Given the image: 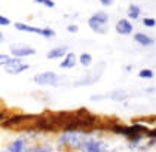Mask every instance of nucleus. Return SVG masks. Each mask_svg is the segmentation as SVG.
Segmentation results:
<instances>
[{
    "mask_svg": "<svg viewBox=\"0 0 156 152\" xmlns=\"http://www.w3.org/2000/svg\"><path fill=\"white\" fill-rule=\"evenodd\" d=\"M116 32L122 36H126V35H131L132 33V24L128 21V20H125V18H122L119 20L118 23H116Z\"/></svg>",
    "mask_w": 156,
    "mask_h": 152,
    "instance_id": "0eeeda50",
    "label": "nucleus"
},
{
    "mask_svg": "<svg viewBox=\"0 0 156 152\" xmlns=\"http://www.w3.org/2000/svg\"><path fill=\"white\" fill-rule=\"evenodd\" d=\"M85 133L82 130H74V131H64V134L58 139V146L62 148L64 145H69L72 149H82L85 143Z\"/></svg>",
    "mask_w": 156,
    "mask_h": 152,
    "instance_id": "f257e3e1",
    "label": "nucleus"
},
{
    "mask_svg": "<svg viewBox=\"0 0 156 152\" xmlns=\"http://www.w3.org/2000/svg\"><path fill=\"white\" fill-rule=\"evenodd\" d=\"M33 81L36 82L37 85H54V87H57L58 85V76L54 72H43V73L36 75L33 78Z\"/></svg>",
    "mask_w": 156,
    "mask_h": 152,
    "instance_id": "7ed1b4c3",
    "label": "nucleus"
},
{
    "mask_svg": "<svg viewBox=\"0 0 156 152\" xmlns=\"http://www.w3.org/2000/svg\"><path fill=\"white\" fill-rule=\"evenodd\" d=\"M3 40H5V37H3V35L0 33V42H3Z\"/></svg>",
    "mask_w": 156,
    "mask_h": 152,
    "instance_id": "a878e982",
    "label": "nucleus"
},
{
    "mask_svg": "<svg viewBox=\"0 0 156 152\" xmlns=\"http://www.w3.org/2000/svg\"><path fill=\"white\" fill-rule=\"evenodd\" d=\"M143 24L146 25V27H155V25H156V20H155V18H144Z\"/></svg>",
    "mask_w": 156,
    "mask_h": 152,
    "instance_id": "aec40b11",
    "label": "nucleus"
},
{
    "mask_svg": "<svg viewBox=\"0 0 156 152\" xmlns=\"http://www.w3.org/2000/svg\"><path fill=\"white\" fill-rule=\"evenodd\" d=\"M43 5H45L46 8H54V6H55V3H54L52 0H45V3H43Z\"/></svg>",
    "mask_w": 156,
    "mask_h": 152,
    "instance_id": "b1692460",
    "label": "nucleus"
},
{
    "mask_svg": "<svg viewBox=\"0 0 156 152\" xmlns=\"http://www.w3.org/2000/svg\"><path fill=\"white\" fill-rule=\"evenodd\" d=\"M100 3L103 6H112L113 5V0H100Z\"/></svg>",
    "mask_w": 156,
    "mask_h": 152,
    "instance_id": "5701e85b",
    "label": "nucleus"
},
{
    "mask_svg": "<svg viewBox=\"0 0 156 152\" xmlns=\"http://www.w3.org/2000/svg\"><path fill=\"white\" fill-rule=\"evenodd\" d=\"M79 63H80L82 66H85V67L91 66V63H92V55L88 54V52H83V54L79 57Z\"/></svg>",
    "mask_w": 156,
    "mask_h": 152,
    "instance_id": "2eb2a0df",
    "label": "nucleus"
},
{
    "mask_svg": "<svg viewBox=\"0 0 156 152\" xmlns=\"http://www.w3.org/2000/svg\"><path fill=\"white\" fill-rule=\"evenodd\" d=\"M30 118H33V115H15V117H11L9 119H6L3 122V127H11V125H16L20 122H24V121H28Z\"/></svg>",
    "mask_w": 156,
    "mask_h": 152,
    "instance_id": "9d476101",
    "label": "nucleus"
},
{
    "mask_svg": "<svg viewBox=\"0 0 156 152\" xmlns=\"http://www.w3.org/2000/svg\"><path fill=\"white\" fill-rule=\"evenodd\" d=\"M11 61V57L6 54H0V66H8Z\"/></svg>",
    "mask_w": 156,
    "mask_h": 152,
    "instance_id": "6ab92c4d",
    "label": "nucleus"
},
{
    "mask_svg": "<svg viewBox=\"0 0 156 152\" xmlns=\"http://www.w3.org/2000/svg\"><path fill=\"white\" fill-rule=\"evenodd\" d=\"M138 76L143 78V79H152L155 76V73H153V70H150V69H143V70L138 72Z\"/></svg>",
    "mask_w": 156,
    "mask_h": 152,
    "instance_id": "dca6fc26",
    "label": "nucleus"
},
{
    "mask_svg": "<svg viewBox=\"0 0 156 152\" xmlns=\"http://www.w3.org/2000/svg\"><path fill=\"white\" fill-rule=\"evenodd\" d=\"M11 54L13 57H28V55H34L36 54V49L31 46H11Z\"/></svg>",
    "mask_w": 156,
    "mask_h": 152,
    "instance_id": "39448f33",
    "label": "nucleus"
},
{
    "mask_svg": "<svg viewBox=\"0 0 156 152\" xmlns=\"http://www.w3.org/2000/svg\"><path fill=\"white\" fill-rule=\"evenodd\" d=\"M15 28L20 30V32H27V33H34V35H40L46 39H51L55 36V32L49 27H45V28H39V27H33V25H28V24L24 23H15Z\"/></svg>",
    "mask_w": 156,
    "mask_h": 152,
    "instance_id": "f03ea898",
    "label": "nucleus"
},
{
    "mask_svg": "<svg viewBox=\"0 0 156 152\" xmlns=\"http://www.w3.org/2000/svg\"><path fill=\"white\" fill-rule=\"evenodd\" d=\"M94 17L101 20V21H104V23H108V15L106 12H97V13H94Z\"/></svg>",
    "mask_w": 156,
    "mask_h": 152,
    "instance_id": "a211bd4d",
    "label": "nucleus"
},
{
    "mask_svg": "<svg viewBox=\"0 0 156 152\" xmlns=\"http://www.w3.org/2000/svg\"><path fill=\"white\" fill-rule=\"evenodd\" d=\"M25 146H27V143H25L24 139H16V140L12 142V143L8 146V151H11V152H25Z\"/></svg>",
    "mask_w": 156,
    "mask_h": 152,
    "instance_id": "f8f14e48",
    "label": "nucleus"
},
{
    "mask_svg": "<svg viewBox=\"0 0 156 152\" xmlns=\"http://www.w3.org/2000/svg\"><path fill=\"white\" fill-rule=\"evenodd\" d=\"M83 152H104V145L103 142L97 140H85L83 146H82Z\"/></svg>",
    "mask_w": 156,
    "mask_h": 152,
    "instance_id": "423d86ee",
    "label": "nucleus"
},
{
    "mask_svg": "<svg viewBox=\"0 0 156 152\" xmlns=\"http://www.w3.org/2000/svg\"><path fill=\"white\" fill-rule=\"evenodd\" d=\"M67 52H69L67 46H58V48H54V49H51L48 54H46V57H48L49 60L64 58V57L67 55Z\"/></svg>",
    "mask_w": 156,
    "mask_h": 152,
    "instance_id": "1a4fd4ad",
    "label": "nucleus"
},
{
    "mask_svg": "<svg viewBox=\"0 0 156 152\" xmlns=\"http://www.w3.org/2000/svg\"><path fill=\"white\" fill-rule=\"evenodd\" d=\"M88 25H89V28H91L92 32L100 33V35H103V33L107 32V23H104V21H101V20L95 18L94 15L88 20Z\"/></svg>",
    "mask_w": 156,
    "mask_h": 152,
    "instance_id": "20e7f679",
    "label": "nucleus"
},
{
    "mask_svg": "<svg viewBox=\"0 0 156 152\" xmlns=\"http://www.w3.org/2000/svg\"><path fill=\"white\" fill-rule=\"evenodd\" d=\"M30 152H52V148L49 145H43V146H39V148H34L33 151Z\"/></svg>",
    "mask_w": 156,
    "mask_h": 152,
    "instance_id": "f3484780",
    "label": "nucleus"
},
{
    "mask_svg": "<svg viewBox=\"0 0 156 152\" xmlns=\"http://www.w3.org/2000/svg\"><path fill=\"white\" fill-rule=\"evenodd\" d=\"M0 25H5V27H6V25H11V20L0 15Z\"/></svg>",
    "mask_w": 156,
    "mask_h": 152,
    "instance_id": "412c9836",
    "label": "nucleus"
},
{
    "mask_svg": "<svg viewBox=\"0 0 156 152\" xmlns=\"http://www.w3.org/2000/svg\"><path fill=\"white\" fill-rule=\"evenodd\" d=\"M34 2H36V3H40V5H43V3H45V0H34Z\"/></svg>",
    "mask_w": 156,
    "mask_h": 152,
    "instance_id": "393cba45",
    "label": "nucleus"
},
{
    "mask_svg": "<svg viewBox=\"0 0 156 152\" xmlns=\"http://www.w3.org/2000/svg\"><path fill=\"white\" fill-rule=\"evenodd\" d=\"M77 30H79V27H77L76 24H70V25H67V32H70V33H77Z\"/></svg>",
    "mask_w": 156,
    "mask_h": 152,
    "instance_id": "4be33fe9",
    "label": "nucleus"
},
{
    "mask_svg": "<svg viewBox=\"0 0 156 152\" xmlns=\"http://www.w3.org/2000/svg\"><path fill=\"white\" fill-rule=\"evenodd\" d=\"M104 152H107V151H104Z\"/></svg>",
    "mask_w": 156,
    "mask_h": 152,
    "instance_id": "c85d7f7f",
    "label": "nucleus"
},
{
    "mask_svg": "<svg viewBox=\"0 0 156 152\" xmlns=\"http://www.w3.org/2000/svg\"><path fill=\"white\" fill-rule=\"evenodd\" d=\"M140 13H141V9H140V6H137V5H131V6L128 8V17H129L131 20H138V18H140Z\"/></svg>",
    "mask_w": 156,
    "mask_h": 152,
    "instance_id": "4468645a",
    "label": "nucleus"
},
{
    "mask_svg": "<svg viewBox=\"0 0 156 152\" xmlns=\"http://www.w3.org/2000/svg\"><path fill=\"white\" fill-rule=\"evenodd\" d=\"M2 118H5V117H3V113H0V119H2Z\"/></svg>",
    "mask_w": 156,
    "mask_h": 152,
    "instance_id": "bb28decb",
    "label": "nucleus"
},
{
    "mask_svg": "<svg viewBox=\"0 0 156 152\" xmlns=\"http://www.w3.org/2000/svg\"><path fill=\"white\" fill-rule=\"evenodd\" d=\"M134 40L137 43H140L141 46H150V45H153V39L150 36L144 35V33H137V35L134 36Z\"/></svg>",
    "mask_w": 156,
    "mask_h": 152,
    "instance_id": "ddd939ff",
    "label": "nucleus"
},
{
    "mask_svg": "<svg viewBox=\"0 0 156 152\" xmlns=\"http://www.w3.org/2000/svg\"><path fill=\"white\" fill-rule=\"evenodd\" d=\"M76 61H77V57L74 52H67V55L62 58V61L60 63L61 69H72L76 66Z\"/></svg>",
    "mask_w": 156,
    "mask_h": 152,
    "instance_id": "6e6552de",
    "label": "nucleus"
},
{
    "mask_svg": "<svg viewBox=\"0 0 156 152\" xmlns=\"http://www.w3.org/2000/svg\"><path fill=\"white\" fill-rule=\"evenodd\" d=\"M5 152H11V151H8V149H6V151H5Z\"/></svg>",
    "mask_w": 156,
    "mask_h": 152,
    "instance_id": "cd10ccee",
    "label": "nucleus"
},
{
    "mask_svg": "<svg viewBox=\"0 0 156 152\" xmlns=\"http://www.w3.org/2000/svg\"><path fill=\"white\" fill-rule=\"evenodd\" d=\"M30 69L28 64L24 63H18V64H13V66H6V73L8 75H20L21 72H25Z\"/></svg>",
    "mask_w": 156,
    "mask_h": 152,
    "instance_id": "9b49d317",
    "label": "nucleus"
}]
</instances>
